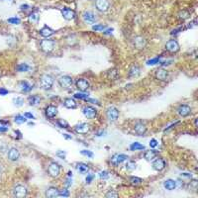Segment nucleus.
Masks as SVG:
<instances>
[{
	"label": "nucleus",
	"instance_id": "1",
	"mask_svg": "<svg viewBox=\"0 0 198 198\" xmlns=\"http://www.w3.org/2000/svg\"><path fill=\"white\" fill-rule=\"evenodd\" d=\"M40 84L45 90H50L54 85V77L50 74H43L40 78Z\"/></svg>",
	"mask_w": 198,
	"mask_h": 198
},
{
	"label": "nucleus",
	"instance_id": "2",
	"mask_svg": "<svg viewBox=\"0 0 198 198\" xmlns=\"http://www.w3.org/2000/svg\"><path fill=\"white\" fill-rule=\"evenodd\" d=\"M54 45H56L54 41H52V40H50V39L42 40V41L40 42V48H41V50L45 52H52L54 49Z\"/></svg>",
	"mask_w": 198,
	"mask_h": 198
},
{
	"label": "nucleus",
	"instance_id": "3",
	"mask_svg": "<svg viewBox=\"0 0 198 198\" xmlns=\"http://www.w3.org/2000/svg\"><path fill=\"white\" fill-rule=\"evenodd\" d=\"M58 84L60 85V87L64 88V89H68L71 87L73 83V80L69 75H62V76L58 77Z\"/></svg>",
	"mask_w": 198,
	"mask_h": 198
},
{
	"label": "nucleus",
	"instance_id": "4",
	"mask_svg": "<svg viewBox=\"0 0 198 198\" xmlns=\"http://www.w3.org/2000/svg\"><path fill=\"white\" fill-rule=\"evenodd\" d=\"M106 116L107 119L110 122H115L119 118V111H118V109L116 107L111 106L106 110Z\"/></svg>",
	"mask_w": 198,
	"mask_h": 198
},
{
	"label": "nucleus",
	"instance_id": "5",
	"mask_svg": "<svg viewBox=\"0 0 198 198\" xmlns=\"http://www.w3.org/2000/svg\"><path fill=\"white\" fill-rule=\"evenodd\" d=\"M48 172L52 177H58L60 173V166L56 163H50L49 167H48Z\"/></svg>",
	"mask_w": 198,
	"mask_h": 198
},
{
	"label": "nucleus",
	"instance_id": "6",
	"mask_svg": "<svg viewBox=\"0 0 198 198\" xmlns=\"http://www.w3.org/2000/svg\"><path fill=\"white\" fill-rule=\"evenodd\" d=\"M12 192H13V196H15V197H25L27 195V192H28V191H27V188L24 185L19 184L14 187Z\"/></svg>",
	"mask_w": 198,
	"mask_h": 198
},
{
	"label": "nucleus",
	"instance_id": "7",
	"mask_svg": "<svg viewBox=\"0 0 198 198\" xmlns=\"http://www.w3.org/2000/svg\"><path fill=\"white\" fill-rule=\"evenodd\" d=\"M127 159H128L127 155H124V153H116V155H114L111 157V163L114 165H119L120 163L127 161Z\"/></svg>",
	"mask_w": 198,
	"mask_h": 198
},
{
	"label": "nucleus",
	"instance_id": "8",
	"mask_svg": "<svg viewBox=\"0 0 198 198\" xmlns=\"http://www.w3.org/2000/svg\"><path fill=\"white\" fill-rule=\"evenodd\" d=\"M95 6L96 9L100 12H106L109 9V4L108 0H96L95 1Z\"/></svg>",
	"mask_w": 198,
	"mask_h": 198
},
{
	"label": "nucleus",
	"instance_id": "9",
	"mask_svg": "<svg viewBox=\"0 0 198 198\" xmlns=\"http://www.w3.org/2000/svg\"><path fill=\"white\" fill-rule=\"evenodd\" d=\"M165 49L170 52H176L180 49L179 44L175 41V40H170L165 44Z\"/></svg>",
	"mask_w": 198,
	"mask_h": 198
},
{
	"label": "nucleus",
	"instance_id": "10",
	"mask_svg": "<svg viewBox=\"0 0 198 198\" xmlns=\"http://www.w3.org/2000/svg\"><path fill=\"white\" fill-rule=\"evenodd\" d=\"M82 112L83 115L86 118H88V119H92V118H94L97 115V110L92 106H85L82 109Z\"/></svg>",
	"mask_w": 198,
	"mask_h": 198
},
{
	"label": "nucleus",
	"instance_id": "11",
	"mask_svg": "<svg viewBox=\"0 0 198 198\" xmlns=\"http://www.w3.org/2000/svg\"><path fill=\"white\" fill-rule=\"evenodd\" d=\"M7 157L11 161H17L20 157V151L16 148H10L7 153Z\"/></svg>",
	"mask_w": 198,
	"mask_h": 198
},
{
	"label": "nucleus",
	"instance_id": "12",
	"mask_svg": "<svg viewBox=\"0 0 198 198\" xmlns=\"http://www.w3.org/2000/svg\"><path fill=\"white\" fill-rule=\"evenodd\" d=\"M75 84H76V88L81 92H85L89 88V82L85 78H79Z\"/></svg>",
	"mask_w": 198,
	"mask_h": 198
},
{
	"label": "nucleus",
	"instance_id": "13",
	"mask_svg": "<svg viewBox=\"0 0 198 198\" xmlns=\"http://www.w3.org/2000/svg\"><path fill=\"white\" fill-rule=\"evenodd\" d=\"M177 113L181 117H186V116L191 114V108L188 105H180L177 108Z\"/></svg>",
	"mask_w": 198,
	"mask_h": 198
},
{
	"label": "nucleus",
	"instance_id": "14",
	"mask_svg": "<svg viewBox=\"0 0 198 198\" xmlns=\"http://www.w3.org/2000/svg\"><path fill=\"white\" fill-rule=\"evenodd\" d=\"M133 43H134V46L137 49H143L146 46V40L142 36H137L133 40Z\"/></svg>",
	"mask_w": 198,
	"mask_h": 198
},
{
	"label": "nucleus",
	"instance_id": "15",
	"mask_svg": "<svg viewBox=\"0 0 198 198\" xmlns=\"http://www.w3.org/2000/svg\"><path fill=\"white\" fill-rule=\"evenodd\" d=\"M165 167V161L163 159H157L153 163V168L157 171H161Z\"/></svg>",
	"mask_w": 198,
	"mask_h": 198
},
{
	"label": "nucleus",
	"instance_id": "16",
	"mask_svg": "<svg viewBox=\"0 0 198 198\" xmlns=\"http://www.w3.org/2000/svg\"><path fill=\"white\" fill-rule=\"evenodd\" d=\"M82 18L86 23H90V24H93L96 21V16L94 15L93 12L91 11H85L82 14Z\"/></svg>",
	"mask_w": 198,
	"mask_h": 198
},
{
	"label": "nucleus",
	"instance_id": "17",
	"mask_svg": "<svg viewBox=\"0 0 198 198\" xmlns=\"http://www.w3.org/2000/svg\"><path fill=\"white\" fill-rule=\"evenodd\" d=\"M62 15L64 16L66 20H73L75 18V12L69 8H62Z\"/></svg>",
	"mask_w": 198,
	"mask_h": 198
},
{
	"label": "nucleus",
	"instance_id": "18",
	"mask_svg": "<svg viewBox=\"0 0 198 198\" xmlns=\"http://www.w3.org/2000/svg\"><path fill=\"white\" fill-rule=\"evenodd\" d=\"M45 113L48 118L52 119V118L56 117V114H58V108H56V106H54V105H50V106H48L47 108H46Z\"/></svg>",
	"mask_w": 198,
	"mask_h": 198
},
{
	"label": "nucleus",
	"instance_id": "19",
	"mask_svg": "<svg viewBox=\"0 0 198 198\" xmlns=\"http://www.w3.org/2000/svg\"><path fill=\"white\" fill-rule=\"evenodd\" d=\"M155 76L159 80H161V81H165L167 79V76H168V72L163 68H159L155 72Z\"/></svg>",
	"mask_w": 198,
	"mask_h": 198
},
{
	"label": "nucleus",
	"instance_id": "20",
	"mask_svg": "<svg viewBox=\"0 0 198 198\" xmlns=\"http://www.w3.org/2000/svg\"><path fill=\"white\" fill-rule=\"evenodd\" d=\"M60 195V190L56 187H49L46 191V196L49 198H54Z\"/></svg>",
	"mask_w": 198,
	"mask_h": 198
},
{
	"label": "nucleus",
	"instance_id": "21",
	"mask_svg": "<svg viewBox=\"0 0 198 198\" xmlns=\"http://www.w3.org/2000/svg\"><path fill=\"white\" fill-rule=\"evenodd\" d=\"M75 131L79 134H85L89 131V125L86 123H80L78 125L75 126Z\"/></svg>",
	"mask_w": 198,
	"mask_h": 198
},
{
	"label": "nucleus",
	"instance_id": "22",
	"mask_svg": "<svg viewBox=\"0 0 198 198\" xmlns=\"http://www.w3.org/2000/svg\"><path fill=\"white\" fill-rule=\"evenodd\" d=\"M134 130L139 136H143L147 131V127H146V125H144L143 123H137L134 127Z\"/></svg>",
	"mask_w": 198,
	"mask_h": 198
},
{
	"label": "nucleus",
	"instance_id": "23",
	"mask_svg": "<svg viewBox=\"0 0 198 198\" xmlns=\"http://www.w3.org/2000/svg\"><path fill=\"white\" fill-rule=\"evenodd\" d=\"M176 184L177 182L173 179H166L165 182H163V187L166 189V190H174L176 188Z\"/></svg>",
	"mask_w": 198,
	"mask_h": 198
},
{
	"label": "nucleus",
	"instance_id": "24",
	"mask_svg": "<svg viewBox=\"0 0 198 198\" xmlns=\"http://www.w3.org/2000/svg\"><path fill=\"white\" fill-rule=\"evenodd\" d=\"M54 31L48 26H45L44 28H42L41 30H40V35L43 36V37H45V38H49L50 36L54 35Z\"/></svg>",
	"mask_w": 198,
	"mask_h": 198
},
{
	"label": "nucleus",
	"instance_id": "25",
	"mask_svg": "<svg viewBox=\"0 0 198 198\" xmlns=\"http://www.w3.org/2000/svg\"><path fill=\"white\" fill-rule=\"evenodd\" d=\"M75 168H76V170L79 173H82V174L87 173L88 170H89V166L84 163H78L76 165V166H75Z\"/></svg>",
	"mask_w": 198,
	"mask_h": 198
},
{
	"label": "nucleus",
	"instance_id": "26",
	"mask_svg": "<svg viewBox=\"0 0 198 198\" xmlns=\"http://www.w3.org/2000/svg\"><path fill=\"white\" fill-rule=\"evenodd\" d=\"M19 86L21 87V90H22L23 92H29L32 90L33 88V85L31 83H29L28 81H21L20 83H19Z\"/></svg>",
	"mask_w": 198,
	"mask_h": 198
},
{
	"label": "nucleus",
	"instance_id": "27",
	"mask_svg": "<svg viewBox=\"0 0 198 198\" xmlns=\"http://www.w3.org/2000/svg\"><path fill=\"white\" fill-rule=\"evenodd\" d=\"M64 105L68 109H75V108H76V106H77L75 100H74V99H72V98H66V100H64Z\"/></svg>",
	"mask_w": 198,
	"mask_h": 198
},
{
	"label": "nucleus",
	"instance_id": "28",
	"mask_svg": "<svg viewBox=\"0 0 198 198\" xmlns=\"http://www.w3.org/2000/svg\"><path fill=\"white\" fill-rule=\"evenodd\" d=\"M157 151H153V149H149V151H147L146 153H145L144 157L146 159V161H153V159L157 157Z\"/></svg>",
	"mask_w": 198,
	"mask_h": 198
},
{
	"label": "nucleus",
	"instance_id": "29",
	"mask_svg": "<svg viewBox=\"0 0 198 198\" xmlns=\"http://www.w3.org/2000/svg\"><path fill=\"white\" fill-rule=\"evenodd\" d=\"M141 73V69L139 66H133L129 70V76L131 77H138Z\"/></svg>",
	"mask_w": 198,
	"mask_h": 198
},
{
	"label": "nucleus",
	"instance_id": "30",
	"mask_svg": "<svg viewBox=\"0 0 198 198\" xmlns=\"http://www.w3.org/2000/svg\"><path fill=\"white\" fill-rule=\"evenodd\" d=\"M40 101H41V98L38 95H32L28 98V102L30 106H36V105L39 104Z\"/></svg>",
	"mask_w": 198,
	"mask_h": 198
},
{
	"label": "nucleus",
	"instance_id": "31",
	"mask_svg": "<svg viewBox=\"0 0 198 198\" xmlns=\"http://www.w3.org/2000/svg\"><path fill=\"white\" fill-rule=\"evenodd\" d=\"M130 149H131V151H141V149H145V146L138 142H135L131 144Z\"/></svg>",
	"mask_w": 198,
	"mask_h": 198
},
{
	"label": "nucleus",
	"instance_id": "32",
	"mask_svg": "<svg viewBox=\"0 0 198 198\" xmlns=\"http://www.w3.org/2000/svg\"><path fill=\"white\" fill-rule=\"evenodd\" d=\"M14 121H15L17 124H23V123H25V122H27V119L24 115H17L15 116V118H14Z\"/></svg>",
	"mask_w": 198,
	"mask_h": 198
},
{
	"label": "nucleus",
	"instance_id": "33",
	"mask_svg": "<svg viewBox=\"0 0 198 198\" xmlns=\"http://www.w3.org/2000/svg\"><path fill=\"white\" fill-rule=\"evenodd\" d=\"M30 69V66L27 64H20L17 66V70L20 71V72H25V71H28Z\"/></svg>",
	"mask_w": 198,
	"mask_h": 198
},
{
	"label": "nucleus",
	"instance_id": "34",
	"mask_svg": "<svg viewBox=\"0 0 198 198\" xmlns=\"http://www.w3.org/2000/svg\"><path fill=\"white\" fill-rule=\"evenodd\" d=\"M71 184H72V172L68 171V173H67V178L66 180V187L71 186Z\"/></svg>",
	"mask_w": 198,
	"mask_h": 198
},
{
	"label": "nucleus",
	"instance_id": "35",
	"mask_svg": "<svg viewBox=\"0 0 198 198\" xmlns=\"http://www.w3.org/2000/svg\"><path fill=\"white\" fill-rule=\"evenodd\" d=\"M74 97L75 98H77V99H87L88 98V94H86V93H84V92H77V93H75L74 94Z\"/></svg>",
	"mask_w": 198,
	"mask_h": 198
},
{
	"label": "nucleus",
	"instance_id": "36",
	"mask_svg": "<svg viewBox=\"0 0 198 198\" xmlns=\"http://www.w3.org/2000/svg\"><path fill=\"white\" fill-rule=\"evenodd\" d=\"M125 166H126V169L132 171V170H134L135 168H136V163H133V161H127Z\"/></svg>",
	"mask_w": 198,
	"mask_h": 198
},
{
	"label": "nucleus",
	"instance_id": "37",
	"mask_svg": "<svg viewBox=\"0 0 198 198\" xmlns=\"http://www.w3.org/2000/svg\"><path fill=\"white\" fill-rule=\"evenodd\" d=\"M130 182H131L133 185H138L142 182V179H141L140 177H137V176H133V177L130 178Z\"/></svg>",
	"mask_w": 198,
	"mask_h": 198
},
{
	"label": "nucleus",
	"instance_id": "38",
	"mask_svg": "<svg viewBox=\"0 0 198 198\" xmlns=\"http://www.w3.org/2000/svg\"><path fill=\"white\" fill-rule=\"evenodd\" d=\"M13 102H14V104L16 105V106H22L23 105V103H24V99H23L22 97H16V98H14L13 99Z\"/></svg>",
	"mask_w": 198,
	"mask_h": 198
},
{
	"label": "nucleus",
	"instance_id": "39",
	"mask_svg": "<svg viewBox=\"0 0 198 198\" xmlns=\"http://www.w3.org/2000/svg\"><path fill=\"white\" fill-rule=\"evenodd\" d=\"M7 22L10 23V24H13V25H18V24H20V19L17 18V17H12V18L8 19Z\"/></svg>",
	"mask_w": 198,
	"mask_h": 198
},
{
	"label": "nucleus",
	"instance_id": "40",
	"mask_svg": "<svg viewBox=\"0 0 198 198\" xmlns=\"http://www.w3.org/2000/svg\"><path fill=\"white\" fill-rule=\"evenodd\" d=\"M29 19H30L31 22H37L38 19H39V14H38L37 12H33V13L30 14Z\"/></svg>",
	"mask_w": 198,
	"mask_h": 198
},
{
	"label": "nucleus",
	"instance_id": "41",
	"mask_svg": "<svg viewBox=\"0 0 198 198\" xmlns=\"http://www.w3.org/2000/svg\"><path fill=\"white\" fill-rule=\"evenodd\" d=\"M159 62H161V58H151V60H149L148 62H147V64H149V66H153V64H159Z\"/></svg>",
	"mask_w": 198,
	"mask_h": 198
},
{
	"label": "nucleus",
	"instance_id": "42",
	"mask_svg": "<svg viewBox=\"0 0 198 198\" xmlns=\"http://www.w3.org/2000/svg\"><path fill=\"white\" fill-rule=\"evenodd\" d=\"M99 177L103 180H106L109 178V173L106 171V170H103V171H100L99 172Z\"/></svg>",
	"mask_w": 198,
	"mask_h": 198
},
{
	"label": "nucleus",
	"instance_id": "43",
	"mask_svg": "<svg viewBox=\"0 0 198 198\" xmlns=\"http://www.w3.org/2000/svg\"><path fill=\"white\" fill-rule=\"evenodd\" d=\"M105 197H107V198H112V197H118V193L117 192H115L113 189H110V190L108 191V192L105 194Z\"/></svg>",
	"mask_w": 198,
	"mask_h": 198
},
{
	"label": "nucleus",
	"instance_id": "44",
	"mask_svg": "<svg viewBox=\"0 0 198 198\" xmlns=\"http://www.w3.org/2000/svg\"><path fill=\"white\" fill-rule=\"evenodd\" d=\"M188 17H189V12L188 11H180L179 14H178V18L182 19V20L188 18Z\"/></svg>",
	"mask_w": 198,
	"mask_h": 198
},
{
	"label": "nucleus",
	"instance_id": "45",
	"mask_svg": "<svg viewBox=\"0 0 198 198\" xmlns=\"http://www.w3.org/2000/svg\"><path fill=\"white\" fill-rule=\"evenodd\" d=\"M58 125L60 126V128H68V123L66 121V120L60 119L58 121Z\"/></svg>",
	"mask_w": 198,
	"mask_h": 198
},
{
	"label": "nucleus",
	"instance_id": "46",
	"mask_svg": "<svg viewBox=\"0 0 198 198\" xmlns=\"http://www.w3.org/2000/svg\"><path fill=\"white\" fill-rule=\"evenodd\" d=\"M81 155H85V157H93V153L90 151H87V149H83V151H81Z\"/></svg>",
	"mask_w": 198,
	"mask_h": 198
},
{
	"label": "nucleus",
	"instance_id": "47",
	"mask_svg": "<svg viewBox=\"0 0 198 198\" xmlns=\"http://www.w3.org/2000/svg\"><path fill=\"white\" fill-rule=\"evenodd\" d=\"M105 29V26L104 25H94L92 27V30L94 31H103Z\"/></svg>",
	"mask_w": 198,
	"mask_h": 198
},
{
	"label": "nucleus",
	"instance_id": "48",
	"mask_svg": "<svg viewBox=\"0 0 198 198\" xmlns=\"http://www.w3.org/2000/svg\"><path fill=\"white\" fill-rule=\"evenodd\" d=\"M149 147L151 148H155V147H157V145H159V142H157L155 139H151V141H149Z\"/></svg>",
	"mask_w": 198,
	"mask_h": 198
},
{
	"label": "nucleus",
	"instance_id": "49",
	"mask_svg": "<svg viewBox=\"0 0 198 198\" xmlns=\"http://www.w3.org/2000/svg\"><path fill=\"white\" fill-rule=\"evenodd\" d=\"M60 196H64V197H68L69 196V192L67 189H64V190L60 191Z\"/></svg>",
	"mask_w": 198,
	"mask_h": 198
},
{
	"label": "nucleus",
	"instance_id": "50",
	"mask_svg": "<svg viewBox=\"0 0 198 198\" xmlns=\"http://www.w3.org/2000/svg\"><path fill=\"white\" fill-rule=\"evenodd\" d=\"M93 178H94V175L93 174H88L87 176H86V178H85V181L86 183H90L93 180Z\"/></svg>",
	"mask_w": 198,
	"mask_h": 198
},
{
	"label": "nucleus",
	"instance_id": "51",
	"mask_svg": "<svg viewBox=\"0 0 198 198\" xmlns=\"http://www.w3.org/2000/svg\"><path fill=\"white\" fill-rule=\"evenodd\" d=\"M8 93H9V91H8L7 89H5V88H3V87L0 88V95L4 96V95H7Z\"/></svg>",
	"mask_w": 198,
	"mask_h": 198
},
{
	"label": "nucleus",
	"instance_id": "52",
	"mask_svg": "<svg viewBox=\"0 0 198 198\" xmlns=\"http://www.w3.org/2000/svg\"><path fill=\"white\" fill-rule=\"evenodd\" d=\"M115 75H117V71H116L115 69H112V70L109 71V77L113 78V77H114Z\"/></svg>",
	"mask_w": 198,
	"mask_h": 198
},
{
	"label": "nucleus",
	"instance_id": "53",
	"mask_svg": "<svg viewBox=\"0 0 198 198\" xmlns=\"http://www.w3.org/2000/svg\"><path fill=\"white\" fill-rule=\"evenodd\" d=\"M197 184H198V182H197L196 179H193L192 181L190 182V185L193 187V188H195V189H196V187H197Z\"/></svg>",
	"mask_w": 198,
	"mask_h": 198
},
{
	"label": "nucleus",
	"instance_id": "54",
	"mask_svg": "<svg viewBox=\"0 0 198 198\" xmlns=\"http://www.w3.org/2000/svg\"><path fill=\"white\" fill-rule=\"evenodd\" d=\"M24 116H25L26 118H29V119H34V118H35V117H34L33 114H31V113H29V112H26V113H25Z\"/></svg>",
	"mask_w": 198,
	"mask_h": 198
},
{
	"label": "nucleus",
	"instance_id": "55",
	"mask_svg": "<svg viewBox=\"0 0 198 198\" xmlns=\"http://www.w3.org/2000/svg\"><path fill=\"white\" fill-rule=\"evenodd\" d=\"M56 155H58V157H60L62 159H64V155H66V153H62V151H58V153H56Z\"/></svg>",
	"mask_w": 198,
	"mask_h": 198
},
{
	"label": "nucleus",
	"instance_id": "56",
	"mask_svg": "<svg viewBox=\"0 0 198 198\" xmlns=\"http://www.w3.org/2000/svg\"><path fill=\"white\" fill-rule=\"evenodd\" d=\"M181 176H184V177H188V178L192 177L191 173H186V172H183V173H181Z\"/></svg>",
	"mask_w": 198,
	"mask_h": 198
},
{
	"label": "nucleus",
	"instance_id": "57",
	"mask_svg": "<svg viewBox=\"0 0 198 198\" xmlns=\"http://www.w3.org/2000/svg\"><path fill=\"white\" fill-rule=\"evenodd\" d=\"M112 31H113V29H112V28H110V29H107L106 31H104V34H105V35H109V34H111V33H112Z\"/></svg>",
	"mask_w": 198,
	"mask_h": 198
},
{
	"label": "nucleus",
	"instance_id": "58",
	"mask_svg": "<svg viewBox=\"0 0 198 198\" xmlns=\"http://www.w3.org/2000/svg\"><path fill=\"white\" fill-rule=\"evenodd\" d=\"M20 8H21V10H27L29 8V6L27 5V4H25V5H21Z\"/></svg>",
	"mask_w": 198,
	"mask_h": 198
},
{
	"label": "nucleus",
	"instance_id": "59",
	"mask_svg": "<svg viewBox=\"0 0 198 198\" xmlns=\"http://www.w3.org/2000/svg\"><path fill=\"white\" fill-rule=\"evenodd\" d=\"M64 137H66V139H71V137L67 136V134H64Z\"/></svg>",
	"mask_w": 198,
	"mask_h": 198
},
{
	"label": "nucleus",
	"instance_id": "60",
	"mask_svg": "<svg viewBox=\"0 0 198 198\" xmlns=\"http://www.w3.org/2000/svg\"><path fill=\"white\" fill-rule=\"evenodd\" d=\"M0 174H1V170H0Z\"/></svg>",
	"mask_w": 198,
	"mask_h": 198
}]
</instances>
